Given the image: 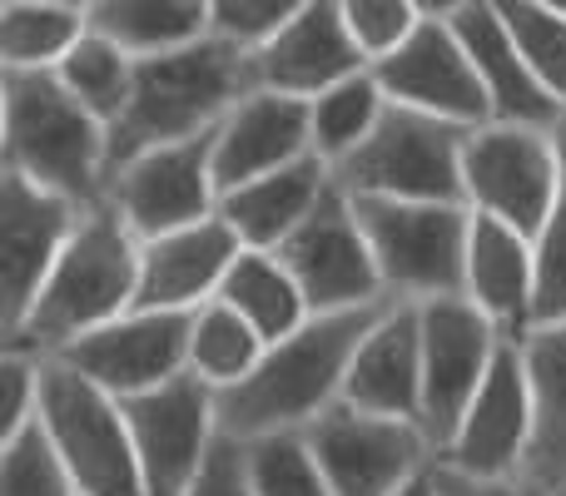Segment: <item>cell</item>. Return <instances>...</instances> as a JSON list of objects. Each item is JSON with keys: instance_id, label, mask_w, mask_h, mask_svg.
I'll return each mask as SVG.
<instances>
[{"instance_id": "cell-26", "label": "cell", "mask_w": 566, "mask_h": 496, "mask_svg": "<svg viewBox=\"0 0 566 496\" xmlns=\"http://www.w3.org/2000/svg\"><path fill=\"white\" fill-rule=\"evenodd\" d=\"M90 30L119 45L129 60H159L209 35L205 0H105L90 6Z\"/></svg>"}, {"instance_id": "cell-38", "label": "cell", "mask_w": 566, "mask_h": 496, "mask_svg": "<svg viewBox=\"0 0 566 496\" xmlns=\"http://www.w3.org/2000/svg\"><path fill=\"white\" fill-rule=\"evenodd\" d=\"M40 382H45V362L25 358V352H6V368H0V447L40 422Z\"/></svg>"}, {"instance_id": "cell-10", "label": "cell", "mask_w": 566, "mask_h": 496, "mask_svg": "<svg viewBox=\"0 0 566 496\" xmlns=\"http://www.w3.org/2000/svg\"><path fill=\"white\" fill-rule=\"evenodd\" d=\"M308 447L333 496H398L418 472L438 462L418 422L368 418L338 402L308 428Z\"/></svg>"}, {"instance_id": "cell-41", "label": "cell", "mask_w": 566, "mask_h": 496, "mask_svg": "<svg viewBox=\"0 0 566 496\" xmlns=\"http://www.w3.org/2000/svg\"><path fill=\"white\" fill-rule=\"evenodd\" d=\"M398 496H438V482H432V467L428 472H418V477L408 482V487H402Z\"/></svg>"}, {"instance_id": "cell-34", "label": "cell", "mask_w": 566, "mask_h": 496, "mask_svg": "<svg viewBox=\"0 0 566 496\" xmlns=\"http://www.w3.org/2000/svg\"><path fill=\"white\" fill-rule=\"evenodd\" d=\"M0 496H80L40 422L0 447Z\"/></svg>"}, {"instance_id": "cell-33", "label": "cell", "mask_w": 566, "mask_h": 496, "mask_svg": "<svg viewBox=\"0 0 566 496\" xmlns=\"http://www.w3.org/2000/svg\"><path fill=\"white\" fill-rule=\"evenodd\" d=\"M497 10L527 70L566 105V20L552 10V0H502Z\"/></svg>"}, {"instance_id": "cell-8", "label": "cell", "mask_w": 566, "mask_h": 496, "mask_svg": "<svg viewBox=\"0 0 566 496\" xmlns=\"http://www.w3.org/2000/svg\"><path fill=\"white\" fill-rule=\"evenodd\" d=\"M462 194L472 214L497 219L537 244L562 199V165L552 135L512 125L472 129L462 149Z\"/></svg>"}, {"instance_id": "cell-36", "label": "cell", "mask_w": 566, "mask_h": 496, "mask_svg": "<svg viewBox=\"0 0 566 496\" xmlns=\"http://www.w3.org/2000/svg\"><path fill=\"white\" fill-rule=\"evenodd\" d=\"M293 15H298L293 0H214L209 6V35L234 45L239 55H259Z\"/></svg>"}, {"instance_id": "cell-20", "label": "cell", "mask_w": 566, "mask_h": 496, "mask_svg": "<svg viewBox=\"0 0 566 496\" xmlns=\"http://www.w3.org/2000/svg\"><path fill=\"white\" fill-rule=\"evenodd\" d=\"M239 253H244V244L219 214L145 244L139 249L135 313H199L205 303L219 298Z\"/></svg>"}, {"instance_id": "cell-27", "label": "cell", "mask_w": 566, "mask_h": 496, "mask_svg": "<svg viewBox=\"0 0 566 496\" xmlns=\"http://www.w3.org/2000/svg\"><path fill=\"white\" fill-rule=\"evenodd\" d=\"M219 303H229L269 348L293 338V333L313 318L308 298H303V288L293 283V273L283 268L279 253H254V249L239 253V263L229 268L224 288H219Z\"/></svg>"}, {"instance_id": "cell-6", "label": "cell", "mask_w": 566, "mask_h": 496, "mask_svg": "<svg viewBox=\"0 0 566 496\" xmlns=\"http://www.w3.org/2000/svg\"><path fill=\"white\" fill-rule=\"evenodd\" d=\"M472 129L442 125L418 109L388 105L368 145L333 169L348 199H402V204H468L462 194V149Z\"/></svg>"}, {"instance_id": "cell-11", "label": "cell", "mask_w": 566, "mask_h": 496, "mask_svg": "<svg viewBox=\"0 0 566 496\" xmlns=\"http://www.w3.org/2000/svg\"><path fill=\"white\" fill-rule=\"evenodd\" d=\"M279 258H283V268L293 273V283L303 288L313 318L388 303V288H382V273L368 249V234H363L358 214H353V199L343 194L338 184L303 219L298 234L279 249Z\"/></svg>"}, {"instance_id": "cell-1", "label": "cell", "mask_w": 566, "mask_h": 496, "mask_svg": "<svg viewBox=\"0 0 566 496\" xmlns=\"http://www.w3.org/2000/svg\"><path fill=\"white\" fill-rule=\"evenodd\" d=\"M388 308L392 298L358 313H323V318L303 323L293 338L274 342L254 368V378L219 392V432L234 442L308 432L323 412L343 402L353 358Z\"/></svg>"}, {"instance_id": "cell-15", "label": "cell", "mask_w": 566, "mask_h": 496, "mask_svg": "<svg viewBox=\"0 0 566 496\" xmlns=\"http://www.w3.org/2000/svg\"><path fill=\"white\" fill-rule=\"evenodd\" d=\"M109 209L125 219V229L139 244H155L165 234L195 229L219 214L214 184V135L169 145L155 155H139L109 179Z\"/></svg>"}, {"instance_id": "cell-13", "label": "cell", "mask_w": 566, "mask_h": 496, "mask_svg": "<svg viewBox=\"0 0 566 496\" xmlns=\"http://www.w3.org/2000/svg\"><path fill=\"white\" fill-rule=\"evenodd\" d=\"M189 323L195 313H125L40 362H65L105 398L129 402L189 372Z\"/></svg>"}, {"instance_id": "cell-4", "label": "cell", "mask_w": 566, "mask_h": 496, "mask_svg": "<svg viewBox=\"0 0 566 496\" xmlns=\"http://www.w3.org/2000/svg\"><path fill=\"white\" fill-rule=\"evenodd\" d=\"M6 169L90 214L109 199V129L60 75L6 70Z\"/></svg>"}, {"instance_id": "cell-23", "label": "cell", "mask_w": 566, "mask_h": 496, "mask_svg": "<svg viewBox=\"0 0 566 496\" xmlns=\"http://www.w3.org/2000/svg\"><path fill=\"white\" fill-rule=\"evenodd\" d=\"M532 298H537V253L532 239L497 219L472 214L468 244V303L512 342L532 338Z\"/></svg>"}, {"instance_id": "cell-16", "label": "cell", "mask_w": 566, "mask_h": 496, "mask_svg": "<svg viewBox=\"0 0 566 496\" xmlns=\"http://www.w3.org/2000/svg\"><path fill=\"white\" fill-rule=\"evenodd\" d=\"M532 452V378L522 342H502L488 382L478 388L468 418L458 422L452 442L442 447V467L478 482H507L522 477Z\"/></svg>"}, {"instance_id": "cell-40", "label": "cell", "mask_w": 566, "mask_h": 496, "mask_svg": "<svg viewBox=\"0 0 566 496\" xmlns=\"http://www.w3.org/2000/svg\"><path fill=\"white\" fill-rule=\"evenodd\" d=\"M432 482H438V496H547V492H537L532 482H522V477L478 482V477H462V472L442 467V462H432Z\"/></svg>"}, {"instance_id": "cell-24", "label": "cell", "mask_w": 566, "mask_h": 496, "mask_svg": "<svg viewBox=\"0 0 566 496\" xmlns=\"http://www.w3.org/2000/svg\"><path fill=\"white\" fill-rule=\"evenodd\" d=\"M333 189V169L318 155L298 159V165L264 175L254 184L234 189L219 199V219L234 229V239L254 253H279L293 234L303 229V219L323 204V194Z\"/></svg>"}, {"instance_id": "cell-3", "label": "cell", "mask_w": 566, "mask_h": 496, "mask_svg": "<svg viewBox=\"0 0 566 496\" xmlns=\"http://www.w3.org/2000/svg\"><path fill=\"white\" fill-rule=\"evenodd\" d=\"M139 239L125 229V219L109 204L90 209L80 219L70 249L60 253L50 283L40 288L30 318L20 323L15 338H6V352L25 358H55L85 333L135 313L139 293Z\"/></svg>"}, {"instance_id": "cell-43", "label": "cell", "mask_w": 566, "mask_h": 496, "mask_svg": "<svg viewBox=\"0 0 566 496\" xmlns=\"http://www.w3.org/2000/svg\"><path fill=\"white\" fill-rule=\"evenodd\" d=\"M552 10H557V15L566 20V0H552Z\"/></svg>"}, {"instance_id": "cell-25", "label": "cell", "mask_w": 566, "mask_h": 496, "mask_svg": "<svg viewBox=\"0 0 566 496\" xmlns=\"http://www.w3.org/2000/svg\"><path fill=\"white\" fill-rule=\"evenodd\" d=\"M532 378V452L522 482L547 496H566V323L522 342Z\"/></svg>"}, {"instance_id": "cell-7", "label": "cell", "mask_w": 566, "mask_h": 496, "mask_svg": "<svg viewBox=\"0 0 566 496\" xmlns=\"http://www.w3.org/2000/svg\"><path fill=\"white\" fill-rule=\"evenodd\" d=\"M40 428L60 452L80 496H149L129 422L115 398L90 388L65 362H45Z\"/></svg>"}, {"instance_id": "cell-9", "label": "cell", "mask_w": 566, "mask_h": 496, "mask_svg": "<svg viewBox=\"0 0 566 496\" xmlns=\"http://www.w3.org/2000/svg\"><path fill=\"white\" fill-rule=\"evenodd\" d=\"M458 6V0H452ZM452 6H422V25L398 55L373 65V80L388 95V105L418 109L442 125L458 129H488L492 105L482 89L478 70H472L468 50H462L458 30H452Z\"/></svg>"}, {"instance_id": "cell-2", "label": "cell", "mask_w": 566, "mask_h": 496, "mask_svg": "<svg viewBox=\"0 0 566 496\" xmlns=\"http://www.w3.org/2000/svg\"><path fill=\"white\" fill-rule=\"evenodd\" d=\"M254 95L249 55L234 45L205 35L199 45L175 50L159 60H139L135 95H129L119 125L109 129V179L139 155H155L169 145L205 139Z\"/></svg>"}, {"instance_id": "cell-37", "label": "cell", "mask_w": 566, "mask_h": 496, "mask_svg": "<svg viewBox=\"0 0 566 496\" xmlns=\"http://www.w3.org/2000/svg\"><path fill=\"white\" fill-rule=\"evenodd\" d=\"M537 298H532V333L542 328H562L566 323V184L562 199L552 209L547 229L537 234Z\"/></svg>"}, {"instance_id": "cell-32", "label": "cell", "mask_w": 566, "mask_h": 496, "mask_svg": "<svg viewBox=\"0 0 566 496\" xmlns=\"http://www.w3.org/2000/svg\"><path fill=\"white\" fill-rule=\"evenodd\" d=\"M244 462L254 496H333L308 447V432H279V437L244 442Z\"/></svg>"}, {"instance_id": "cell-22", "label": "cell", "mask_w": 566, "mask_h": 496, "mask_svg": "<svg viewBox=\"0 0 566 496\" xmlns=\"http://www.w3.org/2000/svg\"><path fill=\"white\" fill-rule=\"evenodd\" d=\"M343 402L368 418L418 422L422 428V318L418 303H392L363 338L343 382Z\"/></svg>"}, {"instance_id": "cell-29", "label": "cell", "mask_w": 566, "mask_h": 496, "mask_svg": "<svg viewBox=\"0 0 566 496\" xmlns=\"http://www.w3.org/2000/svg\"><path fill=\"white\" fill-rule=\"evenodd\" d=\"M269 342L239 318L229 303H205L189 323V372H195L205 388L229 392L239 382L254 378V368L264 362Z\"/></svg>"}, {"instance_id": "cell-17", "label": "cell", "mask_w": 566, "mask_h": 496, "mask_svg": "<svg viewBox=\"0 0 566 496\" xmlns=\"http://www.w3.org/2000/svg\"><path fill=\"white\" fill-rule=\"evenodd\" d=\"M85 209L50 189L30 184L25 175L6 169V194H0V249H6V338H15L30 318L40 288L50 283L60 253L70 249Z\"/></svg>"}, {"instance_id": "cell-42", "label": "cell", "mask_w": 566, "mask_h": 496, "mask_svg": "<svg viewBox=\"0 0 566 496\" xmlns=\"http://www.w3.org/2000/svg\"><path fill=\"white\" fill-rule=\"evenodd\" d=\"M552 149H557V165H562V184H566V115L557 119V129H552Z\"/></svg>"}, {"instance_id": "cell-19", "label": "cell", "mask_w": 566, "mask_h": 496, "mask_svg": "<svg viewBox=\"0 0 566 496\" xmlns=\"http://www.w3.org/2000/svg\"><path fill=\"white\" fill-rule=\"evenodd\" d=\"M452 30H458L462 50H468L472 70H478L482 89H488L492 105V125H512V129H537L552 135L557 119L566 115V105L542 85L527 70V60L517 55L507 25H502V10L488 0H458L452 6Z\"/></svg>"}, {"instance_id": "cell-14", "label": "cell", "mask_w": 566, "mask_h": 496, "mask_svg": "<svg viewBox=\"0 0 566 496\" xmlns=\"http://www.w3.org/2000/svg\"><path fill=\"white\" fill-rule=\"evenodd\" d=\"M119 412H125L129 437H135L149 496H185L214 452V442L224 437L219 432V392L205 388L195 372L165 382L159 392L119 402Z\"/></svg>"}, {"instance_id": "cell-31", "label": "cell", "mask_w": 566, "mask_h": 496, "mask_svg": "<svg viewBox=\"0 0 566 496\" xmlns=\"http://www.w3.org/2000/svg\"><path fill=\"white\" fill-rule=\"evenodd\" d=\"M135 70H139V60H129L125 50L109 45L105 35L85 30V40L70 50L65 65H60L55 75L99 125L115 129L119 115H125V105H129V95H135Z\"/></svg>"}, {"instance_id": "cell-12", "label": "cell", "mask_w": 566, "mask_h": 496, "mask_svg": "<svg viewBox=\"0 0 566 496\" xmlns=\"http://www.w3.org/2000/svg\"><path fill=\"white\" fill-rule=\"evenodd\" d=\"M422 318V432H428L432 452L452 442L458 422L468 418L478 388L488 382L492 362H497L502 338L468 298H438L418 303Z\"/></svg>"}, {"instance_id": "cell-5", "label": "cell", "mask_w": 566, "mask_h": 496, "mask_svg": "<svg viewBox=\"0 0 566 496\" xmlns=\"http://www.w3.org/2000/svg\"><path fill=\"white\" fill-rule=\"evenodd\" d=\"M368 249L378 258L392 303L468 298V204H402V199H353Z\"/></svg>"}, {"instance_id": "cell-35", "label": "cell", "mask_w": 566, "mask_h": 496, "mask_svg": "<svg viewBox=\"0 0 566 496\" xmlns=\"http://www.w3.org/2000/svg\"><path fill=\"white\" fill-rule=\"evenodd\" d=\"M343 25H348L353 45H358V55L373 70L418 35L422 6H412V0H348L343 6Z\"/></svg>"}, {"instance_id": "cell-21", "label": "cell", "mask_w": 566, "mask_h": 496, "mask_svg": "<svg viewBox=\"0 0 566 496\" xmlns=\"http://www.w3.org/2000/svg\"><path fill=\"white\" fill-rule=\"evenodd\" d=\"M313 155V119L303 99L254 89L224 125L214 129V184L219 199L254 184L264 175L298 165Z\"/></svg>"}, {"instance_id": "cell-39", "label": "cell", "mask_w": 566, "mask_h": 496, "mask_svg": "<svg viewBox=\"0 0 566 496\" xmlns=\"http://www.w3.org/2000/svg\"><path fill=\"white\" fill-rule=\"evenodd\" d=\"M185 496H254V487H249L244 442L219 437V442H214V452H209V462L199 467L195 487H189Z\"/></svg>"}, {"instance_id": "cell-28", "label": "cell", "mask_w": 566, "mask_h": 496, "mask_svg": "<svg viewBox=\"0 0 566 496\" xmlns=\"http://www.w3.org/2000/svg\"><path fill=\"white\" fill-rule=\"evenodd\" d=\"M90 6H65V0H10L0 10V60L6 70L25 75H55L65 55L85 40Z\"/></svg>"}, {"instance_id": "cell-18", "label": "cell", "mask_w": 566, "mask_h": 496, "mask_svg": "<svg viewBox=\"0 0 566 496\" xmlns=\"http://www.w3.org/2000/svg\"><path fill=\"white\" fill-rule=\"evenodd\" d=\"M363 70H368V60L358 55L348 25H343V6H333V0L298 6V15L259 55H249L254 89L303 99V105H313L318 95H328L333 85L363 75Z\"/></svg>"}, {"instance_id": "cell-30", "label": "cell", "mask_w": 566, "mask_h": 496, "mask_svg": "<svg viewBox=\"0 0 566 496\" xmlns=\"http://www.w3.org/2000/svg\"><path fill=\"white\" fill-rule=\"evenodd\" d=\"M382 109H388V95L378 89L373 70H363V75H353V80H343V85H333L328 95H318V99L308 105V119H313V155H318L328 169L348 165V159L358 155L363 145H368L373 129H378Z\"/></svg>"}]
</instances>
